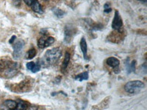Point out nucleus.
I'll return each instance as SVG.
<instances>
[{
  "label": "nucleus",
  "instance_id": "f257e3e1",
  "mask_svg": "<svg viewBox=\"0 0 147 110\" xmlns=\"http://www.w3.org/2000/svg\"><path fill=\"white\" fill-rule=\"evenodd\" d=\"M19 65L18 62L10 60H2L0 61V73L4 77H12L18 73Z\"/></svg>",
  "mask_w": 147,
  "mask_h": 110
},
{
  "label": "nucleus",
  "instance_id": "f03ea898",
  "mask_svg": "<svg viewBox=\"0 0 147 110\" xmlns=\"http://www.w3.org/2000/svg\"><path fill=\"white\" fill-rule=\"evenodd\" d=\"M61 50L58 48H54L48 50L45 53L44 60L49 65H53L61 57Z\"/></svg>",
  "mask_w": 147,
  "mask_h": 110
},
{
  "label": "nucleus",
  "instance_id": "7ed1b4c3",
  "mask_svg": "<svg viewBox=\"0 0 147 110\" xmlns=\"http://www.w3.org/2000/svg\"><path fill=\"white\" fill-rule=\"evenodd\" d=\"M144 88V84L139 80L130 81L125 85L124 88L126 92L130 94H136L140 92Z\"/></svg>",
  "mask_w": 147,
  "mask_h": 110
},
{
  "label": "nucleus",
  "instance_id": "20e7f679",
  "mask_svg": "<svg viewBox=\"0 0 147 110\" xmlns=\"http://www.w3.org/2000/svg\"><path fill=\"white\" fill-rule=\"evenodd\" d=\"M77 33V28L72 24H67L65 27V41L70 43Z\"/></svg>",
  "mask_w": 147,
  "mask_h": 110
},
{
  "label": "nucleus",
  "instance_id": "39448f33",
  "mask_svg": "<svg viewBox=\"0 0 147 110\" xmlns=\"http://www.w3.org/2000/svg\"><path fill=\"white\" fill-rule=\"evenodd\" d=\"M24 46V41L22 39H18L16 42L13 45V48H14V52L13 55L14 57L16 58H18L20 57L22 54V49Z\"/></svg>",
  "mask_w": 147,
  "mask_h": 110
},
{
  "label": "nucleus",
  "instance_id": "423d86ee",
  "mask_svg": "<svg viewBox=\"0 0 147 110\" xmlns=\"http://www.w3.org/2000/svg\"><path fill=\"white\" fill-rule=\"evenodd\" d=\"M111 26H112L113 29L117 30V31H119L123 26V20H122L121 17L118 10H115Z\"/></svg>",
  "mask_w": 147,
  "mask_h": 110
},
{
  "label": "nucleus",
  "instance_id": "0eeeda50",
  "mask_svg": "<svg viewBox=\"0 0 147 110\" xmlns=\"http://www.w3.org/2000/svg\"><path fill=\"white\" fill-rule=\"evenodd\" d=\"M17 102L13 100H6L1 105V110H14L16 107Z\"/></svg>",
  "mask_w": 147,
  "mask_h": 110
},
{
  "label": "nucleus",
  "instance_id": "6e6552de",
  "mask_svg": "<svg viewBox=\"0 0 147 110\" xmlns=\"http://www.w3.org/2000/svg\"><path fill=\"white\" fill-rule=\"evenodd\" d=\"M80 48L81 50L82 51L83 55H84V58L85 60H89V57L88 56V45H87V42H86V39L85 37H83L82 39H81L80 41Z\"/></svg>",
  "mask_w": 147,
  "mask_h": 110
},
{
  "label": "nucleus",
  "instance_id": "1a4fd4ad",
  "mask_svg": "<svg viewBox=\"0 0 147 110\" xmlns=\"http://www.w3.org/2000/svg\"><path fill=\"white\" fill-rule=\"evenodd\" d=\"M31 7L32 10H33L35 12L38 13V14H43V13H44L42 6H41V5L39 3V2L37 0L32 3Z\"/></svg>",
  "mask_w": 147,
  "mask_h": 110
},
{
  "label": "nucleus",
  "instance_id": "9d476101",
  "mask_svg": "<svg viewBox=\"0 0 147 110\" xmlns=\"http://www.w3.org/2000/svg\"><path fill=\"white\" fill-rule=\"evenodd\" d=\"M27 68L29 70H31L33 73H36L40 70L41 66L39 64L35 63L34 62H29L27 64Z\"/></svg>",
  "mask_w": 147,
  "mask_h": 110
},
{
  "label": "nucleus",
  "instance_id": "9b49d317",
  "mask_svg": "<svg viewBox=\"0 0 147 110\" xmlns=\"http://www.w3.org/2000/svg\"><path fill=\"white\" fill-rule=\"evenodd\" d=\"M120 62L118 58L115 57H109L107 59V64L112 67H117L119 65Z\"/></svg>",
  "mask_w": 147,
  "mask_h": 110
},
{
  "label": "nucleus",
  "instance_id": "f8f14e48",
  "mask_svg": "<svg viewBox=\"0 0 147 110\" xmlns=\"http://www.w3.org/2000/svg\"><path fill=\"white\" fill-rule=\"evenodd\" d=\"M28 108V104L25 101L22 100H18L17 102L16 107L14 110H27Z\"/></svg>",
  "mask_w": 147,
  "mask_h": 110
},
{
  "label": "nucleus",
  "instance_id": "ddd939ff",
  "mask_svg": "<svg viewBox=\"0 0 147 110\" xmlns=\"http://www.w3.org/2000/svg\"><path fill=\"white\" fill-rule=\"evenodd\" d=\"M70 54L69 52H66L65 53V58H64V61L62 64V71H65L67 69V68L68 67V65H69V60H70Z\"/></svg>",
  "mask_w": 147,
  "mask_h": 110
},
{
  "label": "nucleus",
  "instance_id": "4468645a",
  "mask_svg": "<svg viewBox=\"0 0 147 110\" xmlns=\"http://www.w3.org/2000/svg\"><path fill=\"white\" fill-rule=\"evenodd\" d=\"M52 11H53L54 14H55L58 18H63L65 14V12H64L63 10H62L61 9L58 8V7H54V8L52 9Z\"/></svg>",
  "mask_w": 147,
  "mask_h": 110
},
{
  "label": "nucleus",
  "instance_id": "2eb2a0df",
  "mask_svg": "<svg viewBox=\"0 0 147 110\" xmlns=\"http://www.w3.org/2000/svg\"><path fill=\"white\" fill-rule=\"evenodd\" d=\"M88 77H89V75H88V72L86 71L84 72V73H80V74L77 75L75 79L77 80H79L80 81H82L83 80H86V79H88Z\"/></svg>",
  "mask_w": 147,
  "mask_h": 110
},
{
  "label": "nucleus",
  "instance_id": "dca6fc26",
  "mask_svg": "<svg viewBox=\"0 0 147 110\" xmlns=\"http://www.w3.org/2000/svg\"><path fill=\"white\" fill-rule=\"evenodd\" d=\"M36 50L35 48H32L31 50H29L27 53V55H26V57H27V59H32L36 55Z\"/></svg>",
  "mask_w": 147,
  "mask_h": 110
},
{
  "label": "nucleus",
  "instance_id": "f3484780",
  "mask_svg": "<svg viewBox=\"0 0 147 110\" xmlns=\"http://www.w3.org/2000/svg\"><path fill=\"white\" fill-rule=\"evenodd\" d=\"M55 41V39L53 37H46V40H45V48L50 46L52 44H53Z\"/></svg>",
  "mask_w": 147,
  "mask_h": 110
},
{
  "label": "nucleus",
  "instance_id": "a211bd4d",
  "mask_svg": "<svg viewBox=\"0 0 147 110\" xmlns=\"http://www.w3.org/2000/svg\"><path fill=\"white\" fill-rule=\"evenodd\" d=\"M46 37H42L37 41V45H38L39 48H45V40H46Z\"/></svg>",
  "mask_w": 147,
  "mask_h": 110
},
{
  "label": "nucleus",
  "instance_id": "6ab92c4d",
  "mask_svg": "<svg viewBox=\"0 0 147 110\" xmlns=\"http://www.w3.org/2000/svg\"><path fill=\"white\" fill-rule=\"evenodd\" d=\"M35 1H37V0H24V3H25L27 5H29V6H31L32 3L35 2Z\"/></svg>",
  "mask_w": 147,
  "mask_h": 110
},
{
  "label": "nucleus",
  "instance_id": "aec40b11",
  "mask_svg": "<svg viewBox=\"0 0 147 110\" xmlns=\"http://www.w3.org/2000/svg\"><path fill=\"white\" fill-rule=\"evenodd\" d=\"M13 3L16 6H19L20 5V0H12Z\"/></svg>",
  "mask_w": 147,
  "mask_h": 110
},
{
  "label": "nucleus",
  "instance_id": "412c9836",
  "mask_svg": "<svg viewBox=\"0 0 147 110\" xmlns=\"http://www.w3.org/2000/svg\"><path fill=\"white\" fill-rule=\"evenodd\" d=\"M16 35H13L12 37H11V39H10V40H9V43H14V41L15 39H16Z\"/></svg>",
  "mask_w": 147,
  "mask_h": 110
},
{
  "label": "nucleus",
  "instance_id": "4be33fe9",
  "mask_svg": "<svg viewBox=\"0 0 147 110\" xmlns=\"http://www.w3.org/2000/svg\"><path fill=\"white\" fill-rule=\"evenodd\" d=\"M111 10H112V9H111V7H108V8H106L105 9V13H110L111 12Z\"/></svg>",
  "mask_w": 147,
  "mask_h": 110
},
{
  "label": "nucleus",
  "instance_id": "5701e85b",
  "mask_svg": "<svg viewBox=\"0 0 147 110\" xmlns=\"http://www.w3.org/2000/svg\"><path fill=\"white\" fill-rule=\"evenodd\" d=\"M135 64H136V61L135 60H134V61L132 62V63H131V67L134 71H135Z\"/></svg>",
  "mask_w": 147,
  "mask_h": 110
},
{
  "label": "nucleus",
  "instance_id": "b1692460",
  "mask_svg": "<svg viewBox=\"0 0 147 110\" xmlns=\"http://www.w3.org/2000/svg\"><path fill=\"white\" fill-rule=\"evenodd\" d=\"M138 1H142V2H145V3L146 2V0H138Z\"/></svg>",
  "mask_w": 147,
  "mask_h": 110
},
{
  "label": "nucleus",
  "instance_id": "393cba45",
  "mask_svg": "<svg viewBox=\"0 0 147 110\" xmlns=\"http://www.w3.org/2000/svg\"><path fill=\"white\" fill-rule=\"evenodd\" d=\"M44 1H48V0H44Z\"/></svg>",
  "mask_w": 147,
  "mask_h": 110
}]
</instances>
